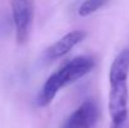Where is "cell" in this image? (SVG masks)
<instances>
[{"label": "cell", "instance_id": "1", "mask_svg": "<svg viewBox=\"0 0 129 128\" xmlns=\"http://www.w3.org/2000/svg\"><path fill=\"white\" fill-rule=\"evenodd\" d=\"M94 67V60L90 57L79 55L67 62L61 68L54 72L44 83L37 98V106L46 107L55 98L56 93L65 85L70 84L88 74Z\"/></svg>", "mask_w": 129, "mask_h": 128}, {"label": "cell", "instance_id": "2", "mask_svg": "<svg viewBox=\"0 0 129 128\" xmlns=\"http://www.w3.org/2000/svg\"><path fill=\"white\" fill-rule=\"evenodd\" d=\"M109 113L112 118L110 128H122L128 117V85L127 81L109 83Z\"/></svg>", "mask_w": 129, "mask_h": 128}, {"label": "cell", "instance_id": "3", "mask_svg": "<svg viewBox=\"0 0 129 128\" xmlns=\"http://www.w3.org/2000/svg\"><path fill=\"white\" fill-rule=\"evenodd\" d=\"M13 19L15 25L16 40L23 44L28 40L33 23L31 0H13Z\"/></svg>", "mask_w": 129, "mask_h": 128}, {"label": "cell", "instance_id": "4", "mask_svg": "<svg viewBox=\"0 0 129 128\" xmlns=\"http://www.w3.org/2000/svg\"><path fill=\"white\" fill-rule=\"evenodd\" d=\"M99 116L98 106L94 100L83 102L67 119L63 128H93Z\"/></svg>", "mask_w": 129, "mask_h": 128}, {"label": "cell", "instance_id": "5", "mask_svg": "<svg viewBox=\"0 0 129 128\" xmlns=\"http://www.w3.org/2000/svg\"><path fill=\"white\" fill-rule=\"evenodd\" d=\"M86 37V33L83 30H73L68 34H65L63 38H60L58 42H55L51 46L46 50V57L50 60L58 59L68 54L77 44L82 42Z\"/></svg>", "mask_w": 129, "mask_h": 128}, {"label": "cell", "instance_id": "6", "mask_svg": "<svg viewBox=\"0 0 129 128\" xmlns=\"http://www.w3.org/2000/svg\"><path fill=\"white\" fill-rule=\"evenodd\" d=\"M129 74V49H123L113 60L109 70V83L127 81Z\"/></svg>", "mask_w": 129, "mask_h": 128}, {"label": "cell", "instance_id": "7", "mask_svg": "<svg viewBox=\"0 0 129 128\" xmlns=\"http://www.w3.org/2000/svg\"><path fill=\"white\" fill-rule=\"evenodd\" d=\"M107 3H108V0H84L83 4L80 5L78 13L80 16H88V15L95 13L96 10L102 9Z\"/></svg>", "mask_w": 129, "mask_h": 128}]
</instances>
